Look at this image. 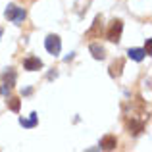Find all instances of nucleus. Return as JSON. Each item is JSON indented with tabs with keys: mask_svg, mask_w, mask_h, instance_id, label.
<instances>
[{
	"mask_svg": "<svg viewBox=\"0 0 152 152\" xmlns=\"http://www.w3.org/2000/svg\"><path fill=\"white\" fill-rule=\"evenodd\" d=\"M4 15H6V19H10V21H14V23H21L23 19H25V10L10 4V6L6 8V12H4Z\"/></svg>",
	"mask_w": 152,
	"mask_h": 152,
	"instance_id": "1",
	"label": "nucleus"
},
{
	"mask_svg": "<svg viewBox=\"0 0 152 152\" xmlns=\"http://www.w3.org/2000/svg\"><path fill=\"white\" fill-rule=\"evenodd\" d=\"M121 31H123V23L119 21V19L112 21L110 29H108V39H110L112 42H119V37H121Z\"/></svg>",
	"mask_w": 152,
	"mask_h": 152,
	"instance_id": "2",
	"label": "nucleus"
},
{
	"mask_svg": "<svg viewBox=\"0 0 152 152\" xmlns=\"http://www.w3.org/2000/svg\"><path fill=\"white\" fill-rule=\"evenodd\" d=\"M45 46L46 50L50 52V54H60V48H62V42H60V37H56V35H48L45 41Z\"/></svg>",
	"mask_w": 152,
	"mask_h": 152,
	"instance_id": "3",
	"label": "nucleus"
},
{
	"mask_svg": "<svg viewBox=\"0 0 152 152\" xmlns=\"http://www.w3.org/2000/svg\"><path fill=\"white\" fill-rule=\"evenodd\" d=\"M4 81H6V85H4L2 93L8 94V91H10L12 87H14V83H15V71H14V69H8L6 73H4Z\"/></svg>",
	"mask_w": 152,
	"mask_h": 152,
	"instance_id": "4",
	"label": "nucleus"
},
{
	"mask_svg": "<svg viewBox=\"0 0 152 152\" xmlns=\"http://www.w3.org/2000/svg\"><path fill=\"white\" fill-rule=\"evenodd\" d=\"M23 67L29 69V71H37V69H41V67H42V62L39 58H33V56H31V58H27L25 62H23Z\"/></svg>",
	"mask_w": 152,
	"mask_h": 152,
	"instance_id": "5",
	"label": "nucleus"
},
{
	"mask_svg": "<svg viewBox=\"0 0 152 152\" xmlns=\"http://www.w3.org/2000/svg\"><path fill=\"white\" fill-rule=\"evenodd\" d=\"M127 129H131L133 135H139L142 129H145V121H137V119H127Z\"/></svg>",
	"mask_w": 152,
	"mask_h": 152,
	"instance_id": "6",
	"label": "nucleus"
},
{
	"mask_svg": "<svg viewBox=\"0 0 152 152\" xmlns=\"http://www.w3.org/2000/svg\"><path fill=\"white\" fill-rule=\"evenodd\" d=\"M115 145H118V141H115V137L114 135H106V137L100 141V146L104 150H112V148H115Z\"/></svg>",
	"mask_w": 152,
	"mask_h": 152,
	"instance_id": "7",
	"label": "nucleus"
},
{
	"mask_svg": "<svg viewBox=\"0 0 152 152\" xmlns=\"http://www.w3.org/2000/svg\"><path fill=\"white\" fill-rule=\"evenodd\" d=\"M127 56H129L131 60H135V62H141V60H145L146 52L142 48H129V52H127Z\"/></svg>",
	"mask_w": 152,
	"mask_h": 152,
	"instance_id": "8",
	"label": "nucleus"
},
{
	"mask_svg": "<svg viewBox=\"0 0 152 152\" xmlns=\"http://www.w3.org/2000/svg\"><path fill=\"white\" fill-rule=\"evenodd\" d=\"M121 67H123V60L114 62V64H112V67H110V75H112V77H118V75L121 73Z\"/></svg>",
	"mask_w": 152,
	"mask_h": 152,
	"instance_id": "9",
	"label": "nucleus"
},
{
	"mask_svg": "<svg viewBox=\"0 0 152 152\" xmlns=\"http://www.w3.org/2000/svg\"><path fill=\"white\" fill-rule=\"evenodd\" d=\"M19 123H21V125L23 127H35V125H37V114H31V118L29 119H19Z\"/></svg>",
	"mask_w": 152,
	"mask_h": 152,
	"instance_id": "10",
	"label": "nucleus"
},
{
	"mask_svg": "<svg viewBox=\"0 0 152 152\" xmlns=\"http://www.w3.org/2000/svg\"><path fill=\"white\" fill-rule=\"evenodd\" d=\"M91 52H93V56L96 60H102L104 58V48H102V46H98V45H91Z\"/></svg>",
	"mask_w": 152,
	"mask_h": 152,
	"instance_id": "11",
	"label": "nucleus"
},
{
	"mask_svg": "<svg viewBox=\"0 0 152 152\" xmlns=\"http://www.w3.org/2000/svg\"><path fill=\"white\" fill-rule=\"evenodd\" d=\"M98 29H102V19H100V18L94 19V25H93V29H91V31H87V37H93V35H96Z\"/></svg>",
	"mask_w": 152,
	"mask_h": 152,
	"instance_id": "12",
	"label": "nucleus"
},
{
	"mask_svg": "<svg viewBox=\"0 0 152 152\" xmlns=\"http://www.w3.org/2000/svg\"><path fill=\"white\" fill-rule=\"evenodd\" d=\"M8 106H10V110H12V112H19V98L12 96L10 100H8Z\"/></svg>",
	"mask_w": 152,
	"mask_h": 152,
	"instance_id": "13",
	"label": "nucleus"
},
{
	"mask_svg": "<svg viewBox=\"0 0 152 152\" xmlns=\"http://www.w3.org/2000/svg\"><path fill=\"white\" fill-rule=\"evenodd\" d=\"M145 52H146V54H150V52H152V41H150V39L146 41V48H145Z\"/></svg>",
	"mask_w": 152,
	"mask_h": 152,
	"instance_id": "14",
	"label": "nucleus"
},
{
	"mask_svg": "<svg viewBox=\"0 0 152 152\" xmlns=\"http://www.w3.org/2000/svg\"><path fill=\"white\" fill-rule=\"evenodd\" d=\"M0 37H2V29H0Z\"/></svg>",
	"mask_w": 152,
	"mask_h": 152,
	"instance_id": "15",
	"label": "nucleus"
}]
</instances>
